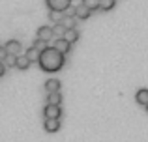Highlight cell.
Here are the masks:
<instances>
[{
  "mask_svg": "<svg viewBox=\"0 0 148 142\" xmlns=\"http://www.w3.org/2000/svg\"><path fill=\"white\" fill-rule=\"evenodd\" d=\"M64 62H66L64 54H60V52H58L54 47H47L45 51H41L40 52V58H38L40 67L43 71H47V73L58 71L62 66H64Z\"/></svg>",
  "mask_w": 148,
  "mask_h": 142,
  "instance_id": "obj_1",
  "label": "cell"
},
{
  "mask_svg": "<svg viewBox=\"0 0 148 142\" xmlns=\"http://www.w3.org/2000/svg\"><path fill=\"white\" fill-rule=\"evenodd\" d=\"M45 4L51 11H64L71 6V0H45Z\"/></svg>",
  "mask_w": 148,
  "mask_h": 142,
  "instance_id": "obj_2",
  "label": "cell"
},
{
  "mask_svg": "<svg viewBox=\"0 0 148 142\" xmlns=\"http://www.w3.org/2000/svg\"><path fill=\"white\" fill-rule=\"evenodd\" d=\"M43 116H45V118H58V120H60V116H62L60 105H45Z\"/></svg>",
  "mask_w": 148,
  "mask_h": 142,
  "instance_id": "obj_3",
  "label": "cell"
},
{
  "mask_svg": "<svg viewBox=\"0 0 148 142\" xmlns=\"http://www.w3.org/2000/svg\"><path fill=\"white\" fill-rule=\"evenodd\" d=\"M43 127H45L47 133H56L58 129H60V120H58V118H45Z\"/></svg>",
  "mask_w": 148,
  "mask_h": 142,
  "instance_id": "obj_4",
  "label": "cell"
},
{
  "mask_svg": "<svg viewBox=\"0 0 148 142\" xmlns=\"http://www.w3.org/2000/svg\"><path fill=\"white\" fill-rule=\"evenodd\" d=\"M4 49H6V52H8V54L17 56L19 52H21V41H17V39H10L6 45H4Z\"/></svg>",
  "mask_w": 148,
  "mask_h": 142,
  "instance_id": "obj_5",
  "label": "cell"
},
{
  "mask_svg": "<svg viewBox=\"0 0 148 142\" xmlns=\"http://www.w3.org/2000/svg\"><path fill=\"white\" fill-rule=\"evenodd\" d=\"M54 49H56L58 52H60V54H68L69 52V49H71V45L68 43V41L64 39V37H58L56 41H54V45H53Z\"/></svg>",
  "mask_w": 148,
  "mask_h": 142,
  "instance_id": "obj_6",
  "label": "cell"
},
{
  "mask_svg": "<svg viewBox=\"0 0 148 142\" xmlns=\"http://www.w3.org/2000/svg\"><path fill=\"white\" fill-rule=\"evenodd\" d=\"M62 37H64V39L68 41L69 45H73L77 39H79V30H77V28H68V30H64Z\"/></svg>",
  "mask_w": 148,
  "mask_h": 142,
  "instance_id": "obj_7",
  "label": "cell"
},
{
  "mask_svg": "<svg viewBox=\"0 0 148 142\" xmlns=\"http://www.w3.org/2000/svg\"><path fill=\"white\" fill-rule=\"evenodd\" d=\"M90 13H92V11L88 10L84 4H77V6H75V19H81V21H84V19L90 17Z\"/></svg>",
  "mask_w": 148,
  "mask_h": 142,
  "instance_id": "obj_8",
  "label": "cell"
},
{
  "mask_svg": "<svg viewBox=\"0 0 148 142\" xmlns=\"http://www.w3.org/2000/svg\"><path fill=\"white\" fill-rule=\"evenodd\" d=\"M51 37H53V26H40L38 28V39L41 41H49Z\"/></svg>",
  "mask_w": 148,
  "mask_h": 142,
  "instance_id": "obj_9",
  "label": "cell"
},
{
  "mask_svg": "<svg viewBox=\"0 0 148 142\" xmlns=\"http://www.w3.org/2000/svg\"><path fill=\"white\" fill-rule=\"evenodd\" d=\"M15 67H19V69H28L30 60L26 58V54H17L15 56Z\"/></svg>",
  "mask_w": 148,
  "mask_h": 142,
  "instance_id": "obj_10",
  "label": "cell"
},
{
  "mask_svg": "<svg viewBox=\"0 0 148 142\" xmlns=\"http://www.w3.org/2000/svg\"><path fill=\"white\" fill-rule=\"evenodd\" d=\"M60 80L58 79H49L47 82H45V90H47V94H53V92H60Z\"/></svg>",
  "mask_w": 148,
  "mask_h": 142,
  "instance_id": "obj_11",
  "label": "cell"
},
{
  "mask_svg": "<svg viewBox=\"0 0 148 142\" xmlns=\"http://www.w3.org/2000/svg\"><path fill=\"white\" fill-rule=\"evenodd\" d=\"M135 101H137L139 105H146V103H148V88H141V90H137V94H135Z\"/></svg>",
  "mask_w": 148,
  "mask_h": 142,
  "instance_id": "obj_12",
  "label": "cell"
},
{
  "mask_svg": "<svg viewBox=\"0 0 148 142\" xmlns=\"http://www.w3.org/2000/svg\"><path fill=\"white\" fill-rule=\"evenodd\" d=\"M60 103H62V94L60 92L47 94V105H60Z\"/></svg>",
  "mask_w": 148,
  "mask_h": 142,
  "instance_id": "obj_13",
  "label": "cell"
},
{
  "mask_svg": "<svg viewBox=\"0 0 148 142\" xmlns=\"http://www.w3.org/2000/svg\"><path fill=\"white\" fill-rule=\"evenodd\" d=\"M116 6V0H99V10L101 11H109Z\"/></svg>",
  "mask_w": 148,
  "mask_h": 142,
  "instance_id": "obj_14",
  "label": "cell"
},
{
  "mask_svg": "<svg viewBox=\"0 0 148 142\" xmlns=\"http://www.w3.org/2000/svg\"><path fill=\"white\" fill-rule=\"evenodd\" d=\"M26 58L30 60V64H32V62H38V58H40V51H38V49H34V47H30L28 51H26Z\"/></svg>",
  "mask_w": 148,
  "mask_h": 142,
  "instance_id": "obj_15",
  "label": "cell"
},
{
  "mask_svg": "<svg viewBox=\"0 0 148 142\" xmlns=\"http://www.w3.org/2000/svg\"><path fill=\"white\" fill-rule=\"evenodd\" d=\"M60 24L64 26V30H68V28H75V17H62Z\"/></svg>",
  "mask_w": 148,
  "mask_h": 142,
  "instance_id": "obj_16",
  "label": "cell"
},
{
  "mask_svg": "<svg viewBox=\"0 0 148 142\" xmlns=\"http://www.w3.org/2000/svg\"><path fill=\"white\" fill-rule=\"evenodd\" d=\"M81 4H84V6H86L90 11H94V10H99V0H83Z\"/></svg>",
  "mask_w": 148,
  "mask_h": 142,
  "instance_id": "obj_17",
  "label": "cell"
},
{
  "mask_svg": "<svg viewBox=\"0 0 148 142\" xmlns=\"http://www.w3.org/2000/svg\"><path fill=\"white\" fill-rule=\"evenodd\" d=\"M62 17H64V13H62V11H49V19L53 22H56V24L62 21Z\"/></svg>",
  "mask_w": 148,
  "mask_h": 142,
  "instance_id": "obj_18",
  "label": "cell"
},
{
  "mask_svg": "<svg viewBox=\"0 0 148 142\" xmlns=\"http://www.w3.org/2000/svg\"><path fill=\"white\" fill-rule=\"evenodd\" d=\"M32 47L34 49H38V51H45V49H47L49 47V45H47V41H41V39H36V41H34V45H32Z\"/></svg>",
  "mask_w": 148,
  "mask_h": 142,
  "instance_id": "obj_19",
  "label": "cell"
},
{
  "mask_svg": "<svg viewBox=\"0 0 148 142\" xmlns=\"http://www.w3.org/2000/svg\"><path fill=\"white\" fill-rule=\"evenodd\" d=\"M62 34H64V26H62L60 22H58V24L53 28V36H58V37H62Z\"/></svg>",
  "mask_w": 148,
  "mask_h": 142,
  "instance_id": "obj_20",
  "label": "cell"
},
{
  "mask_svg": "<svg viewBox=\"0 0 148 142\" xmlns=\"http://www.w3.org/2000/svg\"><path fill=\"white\" fill-rule=\"evenodd\" d=\"M4 66H10V67H13L15 66V56H11V54H8L6 58H4Z\"/></svg>",
  "mask_w": 148,
  "mask_h": 142,
  "instance_id": "obj_21",
  "label": "cell"
},
{
  "mask_svg": "<svg viewBox=\"0 0 148 142\" xmlns=\"http://www.w3.org/2000/svg\"><path fill=\"white\" fill-rule=\"evenodd\" d=\"M8 56V52H6V49H4V45H0V62H4V58Z\"/></svg>",
  "mask_w": 148,
  "mask_h": 142,
  "instance_id": "obj_22",
  "label": "cell"
},
{
  "mask_svg": "<svg viewBox=\"0 0 148 142\" xmlns=\"http://www.w3.org/2000/svg\"><path fill=\"white\" fill-rule=\"evenodd\" d=\"M4 73H6V66H4V62H0V77H4Z\"/></svg>",
  "mask_w": 148,
  "mask_h": 142,
  "instance_id": "obj_23",
  "label": "cell"
},
{
  "mask_svg": "<svg viewBox=\"0 0 148 142\" xmlns=\"http://www.w3.org/2000/svg\"><path fill=\"white\" fill-rule=\"evenodd\" d=\"M145 107H146V110H148V103H146V105H145Z\"/></svg>",
  "mask_w": 148,
  "mask_h": 142,
  "instance_id": "obj_24",
  "label": "cell"
}]
</instances>
